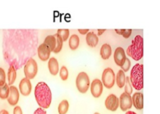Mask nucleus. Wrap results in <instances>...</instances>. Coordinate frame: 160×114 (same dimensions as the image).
Listing matches in <instances>:
<instances>
[{
  "instance_id": "1",
  "label": "nucleus",
  "mask_w": 160,
  "mask_h": 114,
  "mask_svg": "<svg viewBox=\"0 0 160 114\" xmlns=\"http://www.w3.org/2000/svg\"><path fill=\"white\" fill-rule=\"evenodd\" d=\"M34 97L40 108H49L52 103V92L45 82H41L36 85L34 89Z\"/></svg>"
},
{
  "instance_id": "2",
  "label": "nucleus",
  "mask_w": 160,
  "mask_h": 114,
  "mask_svg": "<svg viewBox=\"0 0 160 114\" xmlns=\"http://www.w3.org/2000/svg\"><path fill=\"white\" fill-rule=\"evenodd\" d=\"M127 54L134 61H139L144 55V40L140 35H137L132 40V43L127 49Z\"/></svg>"
},
{
  "instance_id": "3",
  "label": "nucleus",
  "mask_w": 160,
  "mask_h": 114,
  "mask_svg": "<svg viewBox=\"0 0 160 114\" xmlns=\"http://www.w3.org/2000/svg\"><path fill=\"white\" fill-rule=\"evenodd\" d=\"M144 66L141 64H136L132 68L130 75V82L133 88L136 90H142L144 88Z\"/></svg>"
},
{
  "instance_id": "4",
  "label": "nucleus",
  "mask_w": 160,
  "mask_h": 114,
  "mask_svg": "<svg viewBox=\"0 0 160 114\" xmlns=\"http://www.w3.org/2000/svg\"><path fill=\"white\" fill-rule=\"evenodd\" d=\"M76 86L81 93H86L90 86V79L86 72H80L76 79Z\"/></svg>"
},
{
  "instance_id": "5",
  "label": "nucleus",
  "mask_w": 160,
  "mask_h": 114,
  "mask_svg": "<svg viewBox=\"0 0 160 114\" xmlns=\"http://www.w3.org/2000/svg\"><path fill=\"white\" fill-rule=\"evenodd\" d=\"M115 73L112 71V68H107L103 71L102 76V85H104L106 89H110L111 88L113 87L114 84H115Z\"/></svg>"
},
{
  "instance_id": "6",
  "label": "nucleus",
  "mask_w": 160,
  "mask_h": 114,
  "mask_svg": "<svg viewBox=\"0 0 160 114\" xmlns=\"http://www.w3.org/2000/svg\"><path fill=\"white\" fill-rule=\"evenodd\" d=\"M38 70V68L36 61L33 58H29L27 63L25 64L24 69H23L25 77L30 80L33 79L37 75Z\"/></svg>"
},
{
  "instance_id": "7",
  "label": "nucleus",
  "mask_w": 160,
  "mask_h": 114,
  "mask_svg": "<svg viewBox=\"0 0 160 114\" xmlns=\"http://www.w3.org/2000/svg\"><path fill=\"white\" fill-rule=\"evenodd\" d=\"M119 104L120 103H119L118 97L114 94H110L109 96H108L105 101V106H106V109L112 112L116 111L118 109Z\"/></svg>"
},
{
  "instance_id": "8",
  "label": "nucleus",
  "mask_w": 160,
  "mask_h": 114,
  "mask_svg": "<svg viewBox=\"0 0 160 114\" xmlns=\"http://www.w3.org/2000/svg\"><path fill=\"white\" fill-rule=\"evenodd\" d=\"M119 103H120L119 105L122 111H127L132 107V99H131V95H128L125 93L121 94L119 99Z\"/></svg>"
},
{
  "instance_id": "9",
  "label": "nucleus",
  "mask_w": 160,
  "mask_h": 114,
  "mask_svg": "<svg viewBox=\"0 0 160 114\" xmlns=\"http://www.w3.org/2000/svg\"><path fill=\"white\" fill-rule=\"evenodd\" d=\"M103 91V85L102 81L96 79L93 80L91 85V93L95 98H99Z\"/></svg>"
},
{
  "instance_id": "10",
  "label": "nucleus",
  "mask_w": 160,
  "mask_h": 114,
  "mask_svg": "<svg viewBox=\"0 0 160 114\" xmlns=\"http://www.w3.org/2000/svg\"><path fill=\"white\" fill-rule=\"evenodd\" d=\"M19 89H20V93L23 96H29L31 93V89H32V85H31L30 79H27V78L22 79L19 85Z\"/></svg>"
},
{
  "instance_id": "11",
  "label": "nucleus",
  "mask_w": 160,
  "mask_h": 114,
  "mask_svg": "<svg viewBox=\"0 0 160 114\" xmlns=\"http://www.w3.org/2000/svg\"><path fill=\"white\" fill-rule=\"evenodd\" d=\"M19 99H20V93H19L18 89H17V87L11 85L10 88H9V96L7 98L8 103L10 106L14 107L17 104Z\"/></svg>"
},
{
  "instance_id": "12",
  "label": "nucleus",
  "mask_w": 160,
  "mask_h": 114,
  "mask_svg": "<svg viewBox=\"0 0 160 114\" xmlns=\"http://www.w3.org/2000/svg\"><path fill=\"white\" fill-rule=\"evenodd\" d=\"M126 58V53H125L124 50L122 48H120V47L117 48L115 50V52H114V61H115V63L118 66L121 67L123 65V63H124Z\"/></svg>"
},
{
  "instance_id": "13",
  "label": "nucleus",
  "mask_w": 160,
  "mask_h": 114,
  "mask_svg": "<svg viewBox=\"0 0 160 114\" xmlns=\"http://www.w3.org/2000/svg\"><path fill=\"white\" fill-rule=\"evenodd\" d=\"M50 54H51V51L46 45H45L44 43L39 45L38 48V57L41 61L42 62L48 61V59H49Z\"/></svg>"
},
{
  "instance_id": "14",
  "label": "nucleus",
  "mask_w": 160,
  "mask_h": 114,
  "mask_svg": "<svg viewBox=\"0 0 160 114\" xmlns=\"http://www.w3.org/2000/svg\"><path fill=\"white\" fill-rule=\"evenodd\" d=\"M132 99V105L137 110H141L144 108V96L142 93H136L131 97Z\"/></svg>"
},
{
  "instance_id": "15",
  "label": "nucleus",
  "mask_w": 160,
  "mask_h": 114,
  "mask_svg": "<svg viewBox=\"0 0 160 114\" xmlns=\"http://www.w3.org/2000/svg\"><path fill=\"white\" fill-rule=\"evenodd\" d=\"M48 70H49V72L52 75L56 76L59 73V63H58V61L56 60V58H55L54 57L49 58L48 63Z\"/></svg>"
},
{
  "instance_id": "16",
  "label": "nucleus",
  "mask_w": 160,
  "mask_h": 114,
  "mask_svg": "<svg viewBox=\"0 0 160 114\" xmlns=\"http://www.w3.org/2000/svg\"><path fill=\"white\" fill-rule=\"evenodd\" d=\"M87 44L91 48H95L98 43V37L97 34L93 32H88L86 35Z\"/></svg>"
},
{
  "instance_id": "17",
  "label": "nucleus",
  "mask_w": 160,
  "mask_h": 114,
  "mask_svg": "<svg viewBox=\"0 0 160 114\" xmlns=\"http://www.w3.org/2000/svg\"><path fill=\"white\" fill-rule=\"evenodd\" d=\"M100 54L102 58L104 60H107L110 57L112 54V48L109 43H104L100 49Z\"/></svg>"
},
{
  "instance_id": "18",
  "label": "nucleus",
  "mask_w": 160,
  "mask_h": 114,
  "mask_svg": "<svg viewBox=\"0 0 160 114\" xmlns=\"http://www.w3.org/2000/svg\"><path fill=\"white\" fill-rule=\"evenodd\" d=\"M44 44L46 45L49 50L52 51H54L55 48H56V39L55 35H48L45 37V41H44Z\"/></svg>"
},
{
  "instance_id": "19",
  "label": "nucleus",
  "mask_w": 160,
  "mask_h": 114,
  "mask_svg": "<svg viewBox=\"0 0 160 114\" xmlns=\"http://www.w3.org/2000/svg\"><path fill=\"white\" fill-rule=\"evenodd\" d=\"M17 79V71L13 65H10L8 71V85H11L15 82Z\"/></svg>"
},
{
  "instance_id": "20",
  "label": "nucleus",
  "mask_w": 160,
  "mask_h": 114,
  "mask_svg": "<svg viewBox=\"0 0 160 114\" xmlns=\"http://www.w3.org/2000/svg\"><path fill=\"white\" fill-rule=\"evenodd\" d=\"M80 38L77 34H73L69 40V46L72 51H75L79 47Z\"/></svg>"
},
{
  "instance_id": "21",
  "label": "nucleus",
  "mask_w": 160,
  "mask_h": 114,
  "mask_svg": "<svg viewBox=\"0 0 160 114\" xmlns=\"http://www.w3.org/2000/svg\"><path fill=\"white\" fill-rule=\"evenodd\" d=\"M117 85L120 89H122L125 85V81H126V75L125 73L122 70H120L117 75Z\"/></svg>"
},
{
  "instance_id": "22",
  "label": "nucleus",
  "mask_w": 160,
  "mask_h": 114,
  "mask_svg": "<svg viewBox=\"0 0 160 114\" xmlns=\"http://www.w3.org/2000/svg\"><path fill=\"white\" fill-rule=\"evenodd\" d=\"M69 102L66 99L62 100L60 103L59 104V107H58V112L59 114H67L69 110Z\"/></svg>"
},
{
  "instance_id": "23",
  "label": "nucleus",
  "mask_w": 160,
  "mask_h": 114,
  "mask_svg": "<svg viewBox=\"0 0 160 114\" xmlns=\"http://www.w3.org/2000/svg\"><path fill=\"white\" fill-rule=\"evenodd\" d=\"M9 93V85L5 83L2 86H0V99H6L8 98Z\"/></svg>"
},
{
  "instance_id": "24",
  "label": "nucleus",
  "mask_w": 160,
  "mask_h": 114,
  "mask_svg": "<svg viewBox=\"0 0 160 114\" xmlns=\"http://www.w3.org/2000/svg\"><path fill=\"white\" fill-rule=\"evenodd\" d=\"M55 37H56V44L53 52H54L55 54H58V53L60 52L61 50H62V45H63V41H62V38H61L57 34H55Z\"/></svg>"
},
{
  "instance_id": "25",
  "label": "nucleus",
  "mask_w": 160,
  "mask_h": 114,
  "mask_svg": "<svg viewBox=\"0 0 160 114\" xmlns=\"http://www.w3.org/2000/svg\"><path fill=\"white\" fill-rule=\"evenodd\" d=\"M57 34L62 38V41H67L70 36V30L68 29H59L57 30Z\"/></svg>"
},
{
  "instance_id": "26",
  "label": "nucleus",
  "mask_w": 160,
  "mask_h": 114,
  "mask_svg": "<svg viewBox=\"0 0 160 114\" xmlns=\"http://www.w3.org/2000/svg\"><path fill=\"white\" fill-rule=\"evenodd\" d=\"M116 33L118 34L119 35H122L125 39H128L131 37V34H132V30L128 29V30H115Z\"/></svg>"
},
{
  "instance_id": "27",
  "label": "nucleus",
  "mask_w": 160,
  "mask_h": 114,
  "mask_svg": "<svg viewBox=\"0 0 160 114\" xmlns=\"http://www.w3.org/2000/svg\"><path fill=\"white\" fill-rule=\"evenodd\" d=\"M124 89H125V93L128 95H131L133 93V87L131 85V82H130L129 76L127 77L126 76V81H125V85H124Z\"/></svg>"
},
{
  "instance_id": "28",
  "label": "nucleus",
  "mask_w": 160,
  "mask_h": 114,
  "mask_svg": "<svg viewBox=\"0 0 160 114\" xmlns=\"http://www.w3.org/2000/svg\"><path fill=\"white\" fill-rule=\"evenodd\" d=\"M68 70H67V67L62 66V68H60V71H59V76H60V79H62V81H66L68 79Z\"/></svg>"
},
{
  "instance_id": "29",
  "label": "nucleus",
  "mask_w": 160,
  "mask_h": 114,
  "mask_svg": "<svg viewBox=\"0 0 160 114\" xmlns=\"http://www.w3.org/2000/svg\"><path fill=\"white\" fill-rule=\"evenodd\" d=\"M130 68H131V61L129 60V58H126L124 63H123V65L121 66L122 71L125 73L127 72V71H129Z\"/></svg>"
},
{
  "instance_id": "30",
  "label": "nucleus",
  "mask_w": 160,
  "mask_h": 114,
  "mask_svg": "<svg viewBox=\"0 0 160 114\" xmlns=\"http://www.w3.org/2000/svg\"><path fill=\"white\" fill-rule=\"evenodd\" d=\"M6 73L2 68H0V86H2L6 83Z\"/></svg>"
},
{
  "instance_id": "31",
  "label": "nucleus",
  "mask_w": 160,
  "mask_h": 114,
  "mask_svg": "<svg viewBox=\"0 0 160 114\" xmlns=\"http://www.w3.org/2000/svg\"><path fill=\"white\" fill-rule=\"evenodd\" d=\"M13 114H23V112H22V110L21 108H20V107L17 106V107H14Z\"/></svg>"
},
{
  "instance_id": "32",
  "label": "nucleus",
  "mask_w": 160,
  "mask_h": 114,
  "mask_svg": "<svg viewBox=\"0 0 160 114\" xmlns=\"http://www.w3.org/2000/svg\"><path fill=\"white\" fill-rule=\"evenodd\" d=\"M34 114H47V113H46V111H45V110H44V109L38 108L37 110H36L35 111H34Z\"/></svg>"
},
{
  "instance_id": "33",
  "label": "nucleus",
  "mask_w": 160,
  "mask_h": 114,
  "mask_svg": "<svg viewBox=\"0 0 160 114\" xmlns=\"http://www.w3.org/2000/svg\"><path fill=\"white\" fill-rule=\"evenodd\" d=\"M78 31H79V33L81 34H82V35H84V34H87L89 32V30H88V29H84V30L78 29Z\"/></svg>"
},
{
  "instance_id": "34",
  "label": "nucleus",
  "mask_w": 160,
  "mask_h": 114,
  "mask_svg": "<svg viewBox=\"0 0 160 114\" xmlns=\"http://www.w3.org/2000/svg\"><path fill=\"white\" fill-rule=\"evenodd\" d=\"M105 31H106V30H98V35H97V36L102 35V34L103 33L105 32Z\"/></svg>"
},
{
  "instance_id": "35",
  "label": "nucleus",
  "mask_w": 160,
  "mask_h": 114,
  "mask_svg": "<svg viewBox=\"0 0 160 114\" xmlns=\"http://www.w3.org/2000/svg\"><path fill=\"white\" fill-rule=\"evenodd\" d=\"M0 114H9V113H8L7 110H1V111H0Z\"/></svg>"
},
{
  "instance_id": "36",
  "label": "nucleus",
  "mask_w": 160,
  "mask_h": 114,
  "mask_svg": "<svg viewBox=\"0 0 160 114\" xmlns=\"http://www.w3.org/2000/svg\"><path fill=\"white\" fill-rule=\"evenodd\" d=\"M125 114H137V113H134V112H133V111H128Z\"/></svg>"
},
{
  "instance_id": "37",
  "label": "nucleus",
  "mask_w": 160,
  "mask_h": 114,
  "mask_svg": "<svg viewBox=\"0 0 160 114\" xmlns=\"http://www.w3.org/2000/svg\"><path fill=\"white\" fill-rule=\"evenodd\" d=\"M94 114H100V113H95Z\"/></svg>"
}]
</instances>
